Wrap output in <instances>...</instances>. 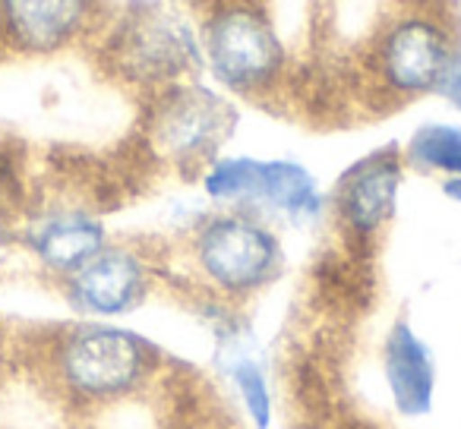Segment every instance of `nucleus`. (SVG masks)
I'll use <instances>...</instances> for the list:
<instances>
[{
	"label": "nucleus",
	"instance_id": "obj_1",
	"mask_svg": "<svg viewBox=\"0 0 461 429\" xmlns=\"http://www.w3.org/2000/svg\"><path fill=\"white\" fill-rule=\"evenodd\" d=\"M155 347L136 332L102 322L77 326L54 347V370L67 395L114 401L136 391L155 370Z\"/></svg>",
	"mask_w": 461,
	"mask_h": 429
},
{
	"label": "nucleus",
	"instance_id": "obj_2",
	"mask_svg": "<svg viewBox=\"0 0 461 429\" xmlns=\"http://www.w3.org/2000/svg\"><path fill=\"white\" fill-rule=\"evenodd\" d=\"M193 263L212 288L247 297L282 272V244L247 211L212 215L193 234Z\"/></svg>",
	"mask_w": 461,
	"mask_h": 429
},
{
	"label": "nucleus",
	"instance_id": "obj_3",
	"mask_svg": "<svg viewBox=\"0 0 461 429\" xmlns=\"http://www.w3.org/2000/svg\"><path fill=\"white\" fill-rule=\"evenodd\" d=\"M203 51L218 83L234 92L266 89L285 67V48L272 22L240 4L205 20Z\"/></svg>",
	"mask_w": 461,
	"mask_h": 429
},
{
	"label": "nucleus",
	"instance_id": "obj_4",
	"mask_svg": "<svg viewBox=\"0 0 461 429\" xmlns=\"http://www.w3.org/2000/svg\"><path fill=\"white\" fill-rule=\"evenodd\" d=\"M111 58L117 70L136 83H171L199 64V45L177 13L142 0L117 26Z\"/></svg>",
	"mask_w": 461,
	"mask_h": 429
},
{
	"label": "nucleus",
	"instance_id": "obj_5",
	"mask_svg": "<svg viewBox=\"0 0 461 429\" xmlns=\"http://www.w3.org/2000/svg\"><path fill=\"white\" fill-rule=\"evenodd\" d=\"M234 127V108L205 85H174L158 102L152 133L174 161L209 158Z\"/></svg>",
	"mask_w": 461,
	"mask_h": 429
},
{
	"label": "nucleus",
	"instance_id": "obj_6",
	"mask_svg": "<svg viewBox=\"0 0 461 429\" xmlns=\"http://www.w3.org/2000/svg\"><path fill=\"white\" fill-rule=\"evenodd\" d=\"M402 158L395 148H383L351 165L335 183V211L348 231L370 237L395 215L402 190Z\"/></svg>",
	"mask_w": 461,
	"mask_h": 429
},
{
	"label": "nucleus",
	"instance_id": "obj_7",
	"mask_svg": "<svg viewBox=\"0 0 461 429\" xmlns=\"http://www.w3.org/2000/svg\"><path fill=\"white\" fill-rule=\"evenodd\" d=\"M452 58L446 32L433 20L411 16L389 29L383 48H379V73L389 89L402 95H420L436 92L442 70Z\"/></svg>",
	"mask_w": 461,
	"mask_h": 429
},
{
	"label": "nucleus",
	"instance_id": "obj_8",
	"mask_svg": "<svg viewBox=\"0 0 461 429\" xmlns=\"http://www.w3.org/2000/svg\"><path fill=\"white\" fill-rule=\"evenodd\" d=\"M149 272L142 259L121 246H104L102 253L70 272L67 297L86 316L130 313L146 297Z\"/></svg>",
	"mask_w": 461,
	"mask_h": 429
},
{
	"label": "nucleus",
	"instance_id": "obj_9",
	"mask_svg": "<svg viewBox=\"0 0 461 429\" xmlns=\"http://www.w3.org/2000/svg\"><path fill=\"white\" fill-rule=\"evenodd\" d=\"M385 385L402 416H427L436 398V363L427 341L408 326L395 322L385 335L383 351Z\"/></svg>",
	"mask_w": 461,
	"mask_h": 429
},
{
	"label": "nucleus",
	"instance_id": "obj_10",
	"mask_svg": "<svg viewBox=\"0 0 461 429\" xmlns=\"http://www.w3.org/2000/svg\"><path fill=\"white\" fill-rule=\"evenodd\" d=\"M89 13V0H0V20L26 51H54L67 45Z\"/></svg>",
	"mask_w": 461,
	"mask_h": 429
},
{
	"label": "nucleus",
	"instance_id": "obj_11",
	"mask_svg": "<svg viewBox=\"0 0 461 429\" xmlns=\"http://www.w3.org/2000/svg\"><path fill=\"white\" fill-rule=\"evenodd\" d=\"M29 244L48 269L70 275L104 250V228L83 211H58L32 228Z\"/></svg>",
	"mask_w": 461,
	"mask_h": 429
},
{
	"label": "nucleus",
	"instance_id": "obj_12",
	"mask_svg": "<svg viewBox=\"0 0 461 429\" xmlns=\"http://www.w3.org/2000/svg\"><path fill=\"white\" fill-rule=\"evenodd\" d=\"M244 202L269 205L276 211H285L288 219L303 221L320 215V190L307 167L297 161H257L250 165V183H247Z\"/></svg>",
	"mask_w": 461,
	"mask_h": 429
},
{
	"label": "nucleus",
	"instance_id": "obj_13",
	"mask_svg": "<svg viewBox=\"0 0 461 429\" xmlns=\"http://www.w3.org/2000/svg\"><path fill=\"white\" fill-rule=\"evenodd\" d=\"M408 161L420 171L461 177V127L455 123H423L408 142Z\"/></svg>",
	"mask_w": 461,
	"mask_h": 429
},
{
	"label": "nucleus",
	"instance_id": "obj_14",
	"mask_svg": "<svg viewBox=\"0 0 461 429\" xmlns=\"http://www.w3.org/2000/svg\"><path fill=\"white\" fill-rule=\"evenodd\" d=\"M230 382L238 389L240 401H244V410L250 416V423L257 429H269L272 423V391L269 382H266V372L257 360L240 357L238 363L230 366Z\"/></svg>",
	"mask_w": 461,
	"mask_h": 429
},
{
	"label": "nucleus",
	"instance_id": "obj_15",
	"mask_svg": "<svg viewBox=\"0 0 461 429\" xmlns=\"http://www.w3.org/2000/svg\"><path fill=\"white\" fill-rule=\"evenodd\" d=\"M436 92H439L452 108L461 111V48L458 51H452V58H448L439 83H436Z\"/></svg>",
	"mask_w": 461,
	"mask_h": 429
},
{
	"label": "nucleus",
	"instance_id": "obj_16",
	"mask_svg": "<svg viewBox=\"0 0 461 429\" xmlns=\"http://www.w3.org/2000/svg\"><path fill=\"white\" fill-rule=\"evenodd\" d=\"M442 190H446V196H452L461 202V177H448L446 183H442Z\"/></svg>",
	"mask_w": 461,
	"mask_h": 429
},
{
	"label": "nucleus",
	"instance_id": "obj_17",
	"mask_svg": "<svg viewBox=\"0 0 461 429\" xmlns=\"http://www.w3.org/2000/svg\"><path fill=\"white\" fill-rule=\"evenodd\" d=\"M0 363H4V341H0Z\"/></svg>",
	"mask_w": 461,
	"mask_h": 429
},
{
	"label": "nucleus",
	"instance_id": "obj_18",
	"mask_svg": "<svg viewBox=\"0 0 461 429\" xmlns=\"http://www.w3.org/2000/svg\"><path fill=\"white\" fill-rule=\"evenodd\" d=\"M0 22H4V20H0Z\"/></svg>",
	"mask_w": 461,
	"mask_h": 429
}]
</instances>
